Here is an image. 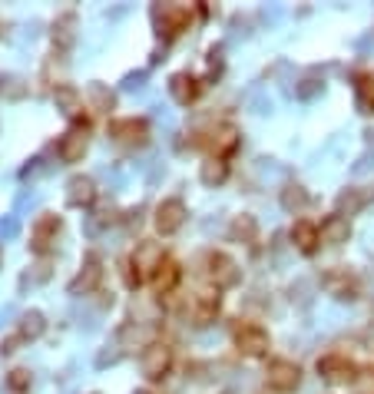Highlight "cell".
<instances>
[{"mask_svg": "<svg viewBox=\"0 0 374 394\" xmlns=\"http://www.w3.org/2000/svg\"><path fill=\"white\" fill-rule=\"evenodd\" d=\"M215 315H219V289L196 292V298H192V318H196V325H209Z\"/></svg>", "mask_w": 374, "mask_h": 394, "instance_id": "5bb4252c", "label": "cell"}, {"mask_svg": "<svg viewBox=\"0 0 374 394\" xmlns=\"http://www.w3.org/2000/svg\"><path fill=\"white\" fill-rule=\"evenodd\" d=\"M43 331H47V318L40 315V312H23L20 315V335H23V341H37Z\"/></svg>", "mask_w": 374, "mask_h": 394, "instance_id": "83f0119b", "label": "cell"}, {"mask_svg": "<svg viewBox=\"0 0 374 394\" xmlns=\"http://www.w3.org/2000/svg\"><path fill=\"white\" fill-rule=\"evenodd\" d=\"M288 239H292V245H295L301 255H311V252L318 249V229L311 225V222H295L292 225V232H288Z\"/></svg>", "mask_w": 374, "mask_h": 394, "instance_id": "d6986e66", "label": "cell"}, {"mask_svg": "<svg viewBox=\"0 0 374 394\" xmlns=\"http://www.w3.org/2000/svg\"><path fill=\"white\" fill-rule=\"evenodd\" d=\"M361 341H365V348H368V351H374V325H371V328H365V335H361Z\"/></svg>", "mask_w": 374, "mask_h": 394, "instance_id": "b9f144b4", "label": "cell"}, {"mask_svg": "<svg viewBox=\"0 0 374 394\" xmlns=\"http://www.w3.org/2000/svg\"><path fill=\"white\" fill-rule=\"evenodd\" d=\"M205 275L212 279L215 289H235L242 279V269H239V262L232 259V255H225V252H209L205 255Z\"/></svg>", "mask_w": 374, "mask_h": 394, "instance_id": "3957f363", "label": "cell"}, {"mask_svg": "<svg viewBox=\"0 0 374 394\" xmlns=\"http://www.w3.org/2000/svg\"><path fill=\"white\" fill-rule=\"evenodd\" d=\"M282 206H285L288 212H301L308 206V189L298 183H288L285 189H282Z\"/></svg>", "mask_w": 374, "mask_h": 394, "instance_id": "f1b7e54d", "label": "cell"}, {"mask_svg": "<svg viewBox=\"0 0 374 394\" xmlns=\"http://www.w3.org/2000/svg\"><path fill=\"white\" fill-rule=\"evenodd\" d=\"M225 179H229V163H225V159L212 156V159L202 163V183L205 186H222Z\"/></svg>", "mask_w": 374, "mask_h": 394, "instance_id": "4316f807", "label": "cell"}, {"mask_svg": "<svg viewBox=\"0 0 374 394\" xmlns=\"http://www.w3.org/2000/svg\"><path fill=\"white\" fill-rule=\"evenodd\" d=\"M73 40H77V14H60L57 23H53V43H57L60 57H67Z\"/></svg>", "mask_w": 374, "mask_h": 394, "instance_id": "e0dca14e", "label": "cell"}, {"mask_svg": "<svg viewBox=\"0 0 374 394\" xmlns=\"http://www.w3.org/2000/svg\"><path fill=\"white\" fill-rule=\"evenodd\" d=\"M321 285H325L328 295H335L338 302H355L358 298V275L348 269H328L325 275H321Z\"/></svg>", "mask_w": 374, "mask_h": 394, "instance_id": "9c48e42d", "label": "cell"}, {"mask_svg": "<svg viewBox=\"0 0 374 394\" xmlns=\"http://www.w3.org/2000/svg\"><path fill=\"white\" fill-rule=\"evenodd\" d=\"M53 103H57L60 113H67V116H77L80 113V106H83V97H80L73 87H67V83H60L57 90H53Z\"/></svg>", "mask_w": 374, "mask_h": 394, "instance_id": "cb8c5ba5", "label": "cell"}, {"mask_svg": "<svg viewBox=\"0 0 374 394\" xmlns=\"http://www.w3.org/2000/svg\"><path fill=\"white\" fill-rule=\"evenodd\" d=\"M209 146H212V153L219 156V159H225L229 153H235V149H239V129H235L232 123L215 126V129H212V136H209Z\"/></svg>", "mask_w": 374, "mask_h": 394, "instance_id": "2e32d148", "label": "cell"}, {"mask_svg": "<svg viewBox=\"0 0 374 394\" xmlns=\"http://www.w3.org/2000/svg\"><path fill=\"white\" fill-rule=\"evenodd\" d=\"M139 222H143V209H129V212H126V229H139Z\"/></svg>", "mask_w": 374, "mask_h": 394, "instance_id": "f35d334b", "label": "cell"}, {"mask_svg": "<svg viewBox=\"0 0 374 394\" xmlns=\"http://www.w3.org/2000/svg\"><path fill=\"white\" fill-rule=\"evenodd\" d=\"M192 20L189 4H156L153 7V23L163 37H179Z\"/></svg>", "mask_w": 374, "mask_h": 394, "instance_id": "7a4b0ae2", "label": "cell"}, {"mask_svg": "<svg viewBox=\"0 0 374 394\" xmlns=\"http://www.w3.org/2000/svg\"><path fill=\"white\" fill-rule=\"evenodd\" d=\"M60 215L57 212H43L37 219V225H33V235H30V249L37 252V255H50V249H53V242H57V232H60Z\"/></svg>", "mask_w": 374, "mask_h": 394, "instance_id": "8fae6325", "label": "cell"}, {"mask_svg": "<svg viewBox=\"0 0 374 394\" xmlns=\"http://www.w3.org/2000/svg\"><path fill=\"white\" fill-rule=\"evenodd\" d=\"M40 163H43L40 156H37V159H30V166H23V173H20V176H23V179H30V176H37L40 169H43V166H40Z\"/></svg>", "mask_w": 374, "mask_h": 394, "instance_id": "ab89813d", "label": "cell"}, {"mask_svg": "<svg viewBox=\"0 0 374 394\" xmlns=\"http://www.w3.org/2000/svg\"><path fill=\"white\" fill-rule=\"evenodd\" d=\"M186 202L183 199H163L159 206H156V229H159V235H173V232H179L186 225Z\"/></svg>", "mask_w": 374, "mask_h": 394, "instance_id": "30bf717a", "label": "cell"}, {"mask_svg": "<svg viewBox=\"0 0 374 394\" xmlns=\"http://www.w3.org/2000/svg\"><path fill=\"white\" fill-rule=\"evenodd\" d=\"M119 355H123V348L116 345H106L103 351H100V355H96V368H109V365H116V361H119Z\"/></svg>", "mask_w": 374, "mask_h": 394, "instance_id": "836d02e7", "label": "cell"}, {"mask_svg": "<svg viewBox=\"0 0 374 394\" xmlns=\"http://www.w3.org/2000/svg\"><path fill=\"white\" fill-rule=\"evenodd\" d=\"M179 279H183V269H179V265H176L173 259H166L163 265L156 269V275H153V289H156V295H169V292H176Z\"/></svg>", "mask_w": 374, "mask_h": 394, "instance_id": "ffe728a7", "label": "cell"}, {"mask_svg": "<svg viewBox=\"0 0 374 394\" xmlns=\"http://www.w3.org/2000/svg\"><path fill=\"white\" fill-rule=\"evenodd\" d=\"M20 341H23V335L4 338V341H0V355H14V351H17V348H20Z\"/></svg>", "mask_w": 374, "mask_h": 394, "instance_id": "74e56055", "label": "cell"}, {"mask_svg": "<svg viewBox=\"0 0 374 394\" xmlns=\"http://www.w3.org/2000/svg\"><path fill=\"white\" fill-rule=\"evenodd\" d=\"M136 394H149V391H136Z\"/></svg>", "mask_w": 374, "mask_h": 394, "instance_id": "ee69618b", "label": "cell"}, {"mask_svg": "<svg viewBox=\"0 0 374 394\" xmlns=\"http://www.w3.org/2000/svg\"><path fill=\"white\" fill-rule=\"evenodd\" d=\"M143 341H146V328L139 325V321H126V325H119V331H116V345L123 348V351L143 345Z\"/></svg>", "mask_w": 374, "mask_h": 394, "instance_id": "484cf974", "label": "cell"}, {"mask_svg": "<svg viewBox=\"0 0 374 394\" xmlns=\"http://www.w3.org/2000/svg\"><path fill=\"white\" fill-rule=\"evenodd\" d=\"M87 146H90V126H87V119H83V123H73L67 133H63V139H60V146H57V156L63 163H80L83 153H87Z\"/></svg>", "mask_w": 374, "mask_h": 394, "instance_id": "ba28073f", "label": "cell"}, {"mask_svg": "<svg viewBox=\"0 0 374 394\" xmlns=\"http://www.w3.org/2000/svg\"><path fill=\"white\" fill-rule=\"evenodd\" d=\"M0 235H4V239H10V235H17V219L0 222Z\"/></svg>", "mask_w": 374, "mask_h": 394, "instance_id": "60d3db41", "label": "cell"}, {"mask_svg": "<svg viewBox=\"0 0 374 394\" xmlns=\"http://www.w3.org/2000/svg\"><path fill=\"white\" fill-rule=\"evenodd\" d=\"M166 262L163 255V245L153 239H143L139 245L133 249V255H129V265H126V285H139L143 279H153L156 269Z\"/></svg>", "mask_w": 374, "mask_h": 394, "instance_id": "6da1fadb", "label": "cell"}, {"mask_svg": "<svg viewBox=\"0 0 374 394\" xmlns=\"http://www.w3.org/2000/svg\"><path fill=\"white\" fill-rule=\"evenodd\" d=\"M96 295H100V302H96L100 308H109V305H113V292H96Z\"/></svg>", "mask_w": 374, "mask_h": 394, "instance_id": "7bdbcfd3", "label": "cell"}, {"mask_svg": "<svg viewBox=\"0 0 374 394\" xmlns=\"http://www.w3.org/2000/svg\"><path fill=\"white\" fill-rule=\"evenodd\" d=\"M7 388L10 391H27L30 388V371L27 368H14V371L7 375Z\"/></svg>", "mask_w": 374, "mask_h": 394, "instance_id": "d6a6232c", "label": "cell"}, {"mask_svg": "<svg viewBox=\"0 0 374 394\" xmlns=\"http://www.w3.org/2000/svg\"><path fill=\"white\" fill-rule=\"evenodd\" d=\"M100 282H103V259L96 252H87L77 279L70 282V295H93V292H100Z\"/></svg>", "mask_w": 374, "mask_h": 394, "instance_id": "277c9868", "label": "cell"}, {"mask_svg": "<svg viewBox=\"0 0 374 394\" xmlns=\"http://www.w3.org/2000/svg\"><path fill=\"white\" fill-rule=\"evenodd\" d=\"M301 302V305H308L311 302V295H308V282H298V285H292V302Z\"/></svg>", "mask_w": 374, "mask_h": 394, "instance_id": "8d00e7d4", "label": "cell"}, {"mask_svg": "<svg viewBox=\"0 0 374 394\" xmlns=\"http://www.w3.org/2000/svg\"><path fill=\"white\" fill-rule=\"evenodd\" d=\"M318 375L328 378L331 385H351L358 368L351 365L345 355H325V358H318Z\"/></svg>", "mask_w": 374, "mask_h": 394, "instance_id": "7c38bea8", "label": "cell"}, {"mask_svg": "<svg viewBox=\"0 0 374 394\" xmlns=\"http://www.w3.org/2000/svg\"><path fill=\"white\" fill-rule=\"evenodd\" d=\"M321 90H325V80L318 77V73H305V77L295 83V97L298 100H315V97H321Z\"/></svg>", "mask_w": 374, "mask_h": 394, "instance_id": "f546056e", "label": "cell"}, {"mask_svg": "<svg viewBox=\"0 0 374 394\" xmlns=\"http://www.w3.org/2000/svg\"><path fill=\"white\" fill-rule=\"evenodd\" d=\"M87 100H90V106H93L96 113H109V110L116 106V93L109 87H103V83H90Z\"/></svg>", "mask_w": 374, "mask_h": 394, "instance_id": "d4e9b609", "label": "cell"}, {"mask_svg": "<svg viewBox=\"0 0 374 394\" xmlns=\"http://www.w3.org/2000/svg\"><path fill=\"white\" fill-rule=\"evenodd\" d=\"M229 235H232V242H239V245H252V242L259 239V222H255V215H249V212L235 215L229 225Z\"/></svg>", "mask_w": 374, "mask_h": 394, "instance_id": "44dd1931", "label": "cell"}, {"mask_svg": "<svg viewBox=\"0 0 374 394\" xmlns=\"http://www.w3.org/2000/svg\"><path fill=\"white\" fill-rule=\"evenodd\" d=\"M371 87H374V77H371Z\"/></svg>", "mask_w": 374, "mask_h": 394, "instance_id": "f6af8a7d", "label": "cell"}, {"mask_svg": "<svg viewBox=\"0 0 374 394\" xmlns=\"http://www.w3.org/2000/svg\"><path fill=\"white\" fill-rule=\"evenodd\" d=\"M113 222H116V209L113 206H103V209L93 212V215L87 219V235H100V232L109 229Z\"/></svg>", "mask_w": 374, "mask_h": 394, "instance_id": "4dcf8cb0", "label": "cell"}, {"mask_svg": "<svg viewBox=\"0 0 374 394\" xmlns=\"http://www.w3.org/2000/svg\"><path fill=\"white\" fill-rule=\"evenodd\" d=\"M96 199V183L90 176H70L67 179V202L70 206H93Z\"/></svg>", "mask_w": 374, "mask_h": 394, "instance_id": "9a60e30c", "label": "cell"}, {"mask_svg": "<svg viewBox=\"0 0 374 394\" xmlns=\"http://www.w3.org/2000/svg\"><path fill=\"white\" fill-rule=\"evenodd\" d=\"M368 199H371V193L351 186V189H345V193L338 196V215H355V212H361L368 206Z\"/></svg>", "mask_w": 374, "mask_h": 394, "instance_id": "603a6c76", "label": "cell"}, {"mask_svg": "<svg viewBox=\"0 0 374 394\" xmlns=\"http://www.w3.org/2000/svg\"><path fill=\"white\" fill-rule=\"evenodd\" d=\"M109 139L126 149H136V146H146V136H149V126L146 119H136V116H126V119H113L109 123Z\"/></svg>", "mask_w": 374, "mask_h": 394, "instance_id": "52a82bcc", "label": "cell"}, {"mask_svg": "<svg viewBox=\"0 0 374 394\" xmlns=\"http://www.w3.org/2000/svg\"><path fill=\"white\" fill-rule=\"evenodd\" d=\"M143 87H146V70H136V73H126L123 77V90H129V93Z\"/></svg>", "mask_w": 374, "mask_h": 394, "instance_id": "e575fe53", "label": "cell"}, {"mask_svg": "<svg viewBox=\"0 0 374 394\" xmlns=\"http://www.w3.org/2000/svg\"><path fill=\"white\" fill-rule=\"evenodd\" d=\"M222 73V47L209 50V77H219Z\"/></svg>", "mask_w": 374, "mask_h": 394, "instance_id": "d590c367", "label": "cell"}, {"mask_svg": "<svg viewBox=\"0 0 374 394\" xmlns=\"http://www.w3.org/2000/svg\"><path fill=\"white\" fill-rule=\"evenodd\" d=\"M235 348L245 358H262L269 351V335L259 325H235Z\"/></svg>", "mask_w": 374, "mask_h": 394, "instance_id": "4fadbf2b", "label": "cell"}, {"mask_svg": "<svg viewBox=\"0 0 374 394\" xmlns=\"http://www.w3.org/2000/svg\"><path fill=\"white\" fill-rule=\"evenodd\" d=\"M169 93L176 97V103L189 106L192 100L199 97V80L189 77V73H176V77L169 80Z\"/></svg>", "mask_w": 374, "mask_h": 394, "instance_id": "7402d4cb", "label": "cell"}, {"mask_svg": "<svg viewBox=\"0 0 374 394\" xmlns=\"http://www.w3.org/2000/svg\"><path fill=\"white\" fill-rule=\"evenodd\" d=\"M139 368H143V375L149 381H159V378L169 375V368H173V348L166 345V341H149L139 358Z\"/></svg>", "mask_w": 374, "mask_h": 394, "instance_id": "8992f818", "label": "cell"}, {"mask_svg": "<svg viewBox=\"0 0 374 394\" xmlns=\"http://www.w3.org/2000/svg\"><path fill=\"white\" fill-rule=\"evenodd\" d=\"M265 385L282 394L295 391V388L301 385V368H298L295 361H288V358H275V361H269V368H265Z\"/></svg>", "mask_w": 374, "mask_h": 394, "instance_id": "5b68a950", "label": "cell"}, {"mask_svg": "<svg viewBox=\"0 0 374 394\" xmlns=\"http://www.w3.org/2000/svg\"><path fill=\"white\" fill-rule=\"evenodd\" d=\"M348 235H351V225H348L345 215H328L325 222H321V229H318V239L325 242V245H341V242H348Z\"/></svg>", "mask_w": 374, "mask_h": 394, "instance_id": "ac0fdd59", "label": "cell"}, {"mask_svg": "<svg viewBox=\"0 0 374 394\" xmlns=\"http://www.w3.org/2000/svg\"><path fill=\"white\" fill-rule=\"evenodd\" d=\"M50 269H53V265H50V259H40L37 265H33V272H27V275H23V282H20V285L27 289V285H40V282H47L50 279Z\"/></svg>", "mask_w": 374, "mask_h": 394, "instance_id": "1f68e13d", "label": "cell"}]
</instances>
